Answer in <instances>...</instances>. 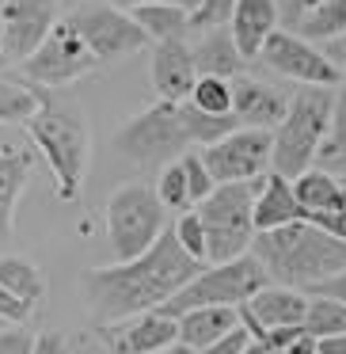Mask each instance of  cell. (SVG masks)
<instances>
[{
	"label": "cell",
	"mask_w": 346,
	"mask_h": 354,
	"mask_svg": "<svg viewBox=\"0 0 346 354\" xmlns=\"http://www.w3.org/2000/svg\"><path fill=\"white\" fill-rule=\"evenodd\" d=\"M343 187H346V179H343Z\"/></svg>",
	"instance_id": "c3c4849f"
},
{
	"label": "cell",
	"mask_w": 346,
	"mask_h": 354,
	"mask_svg": "<svg viewBox=\"0 0 346 354\" xmlns=\"http://www.w3.org/2000/svg\"><path fill=\"white\" fill-rule=\"evenodd\" d=\"M183 160V168H186V179H191V198H194V209L202 206V202L209 198V194L217 191V179L209 176V168H206V160H202V153H186V156H179Z\"/></svg>",
	"instance_id": "d6a6232c"
},
{
	"label": "cell",
	"mask_w": 346,
	"mask_h": 354,
	"mask_svg": "<svg viewBox=\"0 0 346 354\" xmlns=\"http://www.w3.org/2000/svg\"><path fill=\"white\" fill-rule=\"evenodd\" d=\"M0 286L12 290L16 297L31 301V305L46 297V274L23 255H0Z\"/></svg>",
	"instance_id": "484cf974"
},
{
	"label": "cell",
	"mask_w": 346,
	"mask_h": 354,
	"mask_svg": "<svg viewBox=\"0 0 346 354\" xmlns=\"http://www.w3.org/2000/svg\"><path fill=\"white\" fill-rule=\"evenodd\" d=\"M244 354H278V351H270L267 343H259V339H251V346H247Z\"/></svg>",
	"instance_id": "f6af8a7d"
},
{
	"label": "cell",
	"mask_w": 346,
	"mask_h": 354,
	"mask_svg": "<svg viewBox=\"0 0 346 354\" xmlns=\"http://www.w3.org/2000/svg\"><path fill=\"white\" fill-rule=\"evenodd\" d=\"M110 4H118L122 12H133V8H145V4H175V8H186L194 16L198 12V4L202 0H110Z\"/></svg>",
	"instance_id": "ab89813d"
},
{
	"label": "cell",
	"mask_w": 346,
	"mask_h": 354,
	"mask_svg": "<svg viewBox=\"0 0 346 354\" xmlns=\"http://www.w3.org/2000/svg\"><path fill=\"white\" fill-rule=\"evenodd\" d=\"M308 316V297L305 290H293V286H278L270 282L267 290H259L247 305H240V324L251 331V339H267V331L274 328H297Z\"/></svg>",
	"instance_id": "5bb4252c"
},
{
	"label": "cell",
	"mask_w": 346,
	"mask_h": 354,
	"mask_svg": "<svg viewBox=\"0 0 346 354\" xmlns=\"http://www.w3.org/2000/svg\"><path fill=\"white\" fill-rule=\"evenodd\" d=\"M244 62L262 54L267 39L278 31V0H236V12L229 19Z\"/></svg>",
	"instance_id": "d6986e66"
},
{
	"label": "cell",
	"mask_w": 346,
	"mask_h": 354,
	"mask_svg": "<svg viewBox=\"0 0 346 354\" xmlns=\"http://www.w3.org/2000/svg\"><path fill=\"white\" fill-rule=\"evenodd\" d=\"M31 313H35L31 301L16 297L12 290H4V286H0V320H8V324H27V320H31Z\"/></svg>",
	"instance_id": "d590c367"
},
{
	"label": "cell",
	"mask_w": 346,
	"mask_h": 354,
	"mask_svg": "<svg viewBox=\"0 0 346 354\" xmlns=\"http://www.w3.org/2000/svg\"><path fill=\"white\" fill-rule=\"evenodd\" d=\"M297 24H300V35H305L308 42L312 39H320V42L346 39V0H320V4L308 8Z\"/></svg>",
	"instance_id": "83f0119b"
},
{
	"label": "cell",
	"mask_w": 346,
	"mask_h": 354,
	"mask_svg": "<svg viewBox=\"0 0 346 354\" xmlns=\"http://www.w3.org/2000/svg\"><path fill=\"white\" fill-rule=\"evenodd\" d=\"M308 221H316L320 229H327L331 236L346 240V209H335V214H316V217H308Z\"/></svg>",
	"instance_id": "60d3db41"
},
{
	"label": "cell",
	"mask_w": 346,
	"mask_h": 354,
	"mask_svg": "<svg viewBox=\"0 0 346 354\" xmlns=\"http://www.w3.org/2000/svg\"><path fill=\"white\" fill-rule=\"evenodd\" d=\"M293 191H297V202L305 206L308 217L316 214H335V209H346V187L338 176L323 168H308L305 176L293 179Z\"/></svg>",
	"instance_id": "603a6c76"
},
{
	"label": "cell",
	"mask_w": 346,
	"mask_h": 354,
	"mask_svg": "<svg viewBox=\"0 0 346 354\" xmlns=\"http://www.w3.org/2000/svg\"><path fill=\"white\" fill-rule=\"evenodd\" d=\"M255 194H259V179L255 183H221L198 206L213 267L251 252L255 236H259L255 232Z\"/></svg>",
	"instance_id": "8992f818"
},
{
	"label": "cell",
	"mask_w": 346,
	"mask_h": 354,
	"mask_svg": "<svg viewBox=\"0 0 346 354\" xmlns=\"http://www.w3.org/2000/svg\"><path fill=\"white\" fill-rule=\"evenodd\" d=\"M251 255L267 267L270 282L293 286V290H312L346 270V240L331 236L316 221H293L259 232Z\"/></svg>",
	"instance_id": "7a4b0ae2"
},
{
	"label": "cell",
	"mask_w": 346,
	"mask_h": 354,
	"mask_svg": "<svg viewBox=\"0 0 346 354\" xmlns=\"http://www.w3.org/2000/svg\"><path fill=\"white\" fill-rule=\"evenodd\" d=\"M282 354H320V339H316V335H312V331H308V328H305V331H300V335H297V339H293V343H289V346H285V351H282Z\"/></svg>",
	"instance_id": "b9f144b4"
},
{
	"label": "cell",
	"mask_w": 346,
	"mask_h": 354,
	"mask_svg": "<svg viewBox=\"0 0 346 354\" xmlns=\"http://www.w3.org/2000/svg\"><path fill=\"white\" fill-rule=\"evenodd\" d=\"M31 149L27 145H8L0 141V236L12 232V221H16V206L27 191V179H31Z\"/></svg>",
	"instance_id": "ffe728a7"
},
{
	"label": "cell",
	"mask_w": 346,
	"mask_h": 354,
	"mask_svg": "<svg viewBox=\"0 0 346 354\" xmlns=\"http://www.w3.org/2000/svg\"><path fill=\"white\" fill-rule=\"evenodd\" d=\"M232 12H236V0H202L198 12L191 16L194 31H209V27H229Z\"/></svg>",
	"instance_id": "836d02e7"
},
{
	"label": "cell",
	"mask_w": 346,
	"mask_h": 354,
	"mask_svg": "<svg viewBox=\"0 0 346 354\" xmlns=\"http://www.w3.org/2000/svg\"><path fill=\"white\" fill-rule=\"evenodd\" d=\"M156 194H160V202L168 209H179V214H186V209H194V198H191V179H186V168L183 160L168 164V168L156 176Z\"/></svg>",
	"instance_id": "f546056e"
},
{
	"label": "cell",
	"mask_w": 346,
	"mask_h": 354,
	"mask_svg": "<svg viewBox=\"0 0 346 354\" xmlns=\"http://www.w3.org/2000/svg\"><path fill=\"white\" fill-rule=\"evenodd\" d=\"M316 168L331 171V176L346 179V69H343V84L335 92V115H331V133L323 141Z\"/></svg>",
	"instance_id": "d4e9b609"
},
{
	"label": "cell",
	"mask_w": 346,
	"mask_h": 354,
	"mask_svg": "<svg viewBox=\"0 0 346 354\" xmlns=\"http://www.w3.org/2000/svg\"><path fill=\"white\" fill-rule=\"evenodd\" d=\"M179 320V343L206 351L217 339H224L229 331L240 328V308L232 305H206V308H191V313L175 316Z\"/></svg>",
	"instance_id": "7402d4cb"
},
{
	"label": "cell",
	"mask_w": 346,
	"mask_h": 354,
	"mask_svg": "<svg viewBox=\"0 0 346 354\" xmlns=\"http://www.w3.org/2000/svg\"><path fill=\"white\" fill-rule=\"evenodd\" d=\"M130 16L145 27V35L153 39V46H156V42L186 39V35L194 31V27H191V12L175 8V4H145V8H133Z\"/></svg>",
	"instance_id": "cb8c5ba5"
},
{
	"label": "cell",
	"mask_w": 346,
	"mask_h": 354,
	"mask_svg": "<svg viewBox=\"0 0 346 354\" xmlns=\"http://www.w3.org/2000/svg\"><path fill=\"white\" fill-rule=\"evenodd\" d=\"M164 354H198V351H194V346H186V343H175V346H168Z\"/></svg>",
	"instance_id": "7dc6e473"
},
{
	"label": "cell",
	"mask_w": 346,
	"mask_h": 354,
	"mask_svg": "<svg viewBox=\"0 0 346 354\" xmlns=\"http://www.w3.org/2000/svg\"><path fill=\"white\" fill-rule=\"evenodd\" d=\"M327 57H331V62H346V39L327 42Z\"/></svg>",
	"instance_id": "ee69618b"
},
{
	"label": "cell",
	"mask_w": 346,
	"mask_h": 354,
	"mask_svg": "<svg viewBox=\"0 0 346 354\" xmlns=\"http://www.w3.org/2000/svg\"><path fill=\"white\" fill-rule=\"evenodd\" d=\"M262 62L267 69H274L278 77L285 80H297L300 84H312V88H338L343 84V69L338 62H331L327 50L312 46L305 35H293V31H274L262 46Z\"/></svg>",
	"instance_id": "7c38bea8"
},
{
	"label": "cell",
	"mask_w": 346,
	"mask_h": 354,
	"mask_svg": "<svg viewBox=\"0 0 346 354\" xmlns=\"http://www.w3.org/2000/svg\"><path fill=\"white\" fill-rule=\"evenodd\" d=\"M27 138L46 156L57 183V198L77 202L88 179V160H92V130H88L80 103L73 95H57V88H42V107L27 122Z\"/></svg>",
	"instance_id": "3957f363"
},
{
	"label": "cell",
	"mask_w": 346,
	"mask_h": 354,
	"mask_svg": "<svg viewBox=\"0 0 346 354\" xmlns=\"http://www.w3.org/2000/svg\"><path fill=\"white\" fill-rule=\"evenodd\" d=\"M42 107V88L31 80H0V126L31 122Z\"/></svg>",
	"instance_id": "4316f807"
},
{
	"label": "cell",
	"mask_w": 346,
	"mask_h": 354,
	"mask_svg": "<svg viewBox=\"0 0 346 354\" xmlns=\"http://www.w3.org/2000/svg\"><path fill=\"white\" fill-rule=\"evenodd\" d=\"M65 19L80 31V39L88 42V50L95 54L99 65H110V62H118V57H130V54H137V50L153 46L145 27H141L130 12L118 8V4H95V0H88V4L73 8Z\"/></svg>",
	"instance_id": "9c48e42d"
},
{
	"label": "cell",
	"mask_w": 346,
	"mask_h": 354,
	"mask_svg": "<svg viewBox=\"0 0 346 354\" xmlns=\"http://www.w3.org/2000/svg\"><path fill=\"white\" fill-rule=\"evenodd\" d=\"M103 335L115 346V354H164L168 346L179 343V320L156 308V313H141L133 320L110 324Z\"/></svg>",
	"instance_id": "2e32d148"
},
{
	"label": "cell",
	"mask_w": 346,
	"mask_h": 354,
	"mask_svg": "<svg viewBox=\"0 0 346 354\" xmlns=\"http://www.w3.org/2000/svg\"><path fill=\"white\" fill-rule=\"evenodd\" d=\"M153 92L164 103H183L191 100L194 84H198V65H194V50L186 39L175 42H156L153 46Z\"/></svg>",
	"instance_id": "9a60e30c"
},
{
	"label": "cell",
	"mask_w": 346,
	"mask_h": 354,
	"mask_svg": "<svg viewBox=\"0 0 346 354\" xmlns=\"http://www.w3.org/2000/svg\"><path fill=\"white\" fill-rule=\"evenodd\" d=\"M164 214L168 206L160 202L156 187L148 183H122L107 198V240L118 263H130L145 255L156 240L164 236Z\"/></svg>",
	"instance_id": "52a82bcc"
},
{
	"label": "cell",
	"mask_w": 346,
	"mask_h": 354,
	"mask_svg": "<svg viewBox=\"0 0 346 354\" xmlns=\"http://www.w3.org/2000/svg\"><path fill=\"white\" fill-rule=\"evenodd\" d=\"M194 149V138L183 122V107L179 103L156 100L141 115H133L122 130L115 133V153L133 160L145 171H164Z\"/></svg>",
	"instance_id": "5b68a950"
},
{
	"label": "cell",
	"mask_w": 346,
	"mask_h": 354,
	"mask_svg": "<svg viewBox=\"0 0 346 354\" xmlns=\"http://www.w3.org/2000/svg\"><path fill=\"white\" fill-rule=\"evenodd\" d=\"M209 176L221 183H255L274 168V130H251L240 126L229 138L202 149Z\"/></svg>",
	"instance_id": "8fae6325"
},
{
	"label": "cell",
	"mask_w": 346,
	"mask_h": 354,
	"mask_svg": "<svg viewBox=\"0 0 346 354\" xmlns=\"http://www.w3.org/2000/svg\"><path fill=\"white\" fill-rule=\"evenodd\" d=\"M35 343H39V335L19 324L0 331V354H35Z\"/></svg>",
	"instance_id": "e575fe53"
},
{
	"label": "cell",
	"mask_w": 346,
	"mask_h": 354,
	"mask_svg": "<svg viewBox=\"0 0 346 354\" xmlns=\"http://www.w3.org/2000/svg\"><path fill=\"white\" fill-rule=\"evenodd\" d=\"M179 236V244H183V252L191 255V259L206 263L209 259V240H206V225H202L198 209H186V214H179V221L171 225Z\"/></svg>",
	"instance_id": "1f68e13d"
},
{
	"label": "cell",
	"mask_w": 346,
	"mask_h": 354,
	"mask_svg": "<svg viewBox=\"0 0 346 354\" xmlns=\"http://www.w3.org/2000/svg\"><path fill=\"white\" fill-rule=\"evenodd\" d=\"M316 4H320V0H293V8H297V16H305L308 8H316Z\"/></svg>",
	"instance_id": "bcb514c9"
},
{
	"label": "cell",
	"mask_w": 346,
	"mask_h": 354,
	"mask_svg": "<svg viewBox=\"0 0 346 354\" xmlns=\"http://www.w3.org/2000/svg\"><path fill=\"white\" fill-rule=\"evenodd\" d=\"M191 50H194L198 77H221V80L244 77V54H240L236 39H232V27H209V31H202V39Z\"/></svg>",
	"instance_id": "44dd1931"
},
{
	"label": "cell",
	"mask_w": 346,
	"mask_h": 354,
	"mask_svg": "<svg viewBox=\"0 0 346 354\" xmlns=\"http://www.w3.org/2000/svg\"><path fill=\"white\" fill-rule=\"evenodd\" d=\"M331 115H335V88L300 84L289 95L282 126L274 130V168L270 171H282L285 179L305 176L331 133Z\"/></svg>",
	"instance_id": "277c9868"
},
{
	"label": "cell",
	"mask_w": 346,
	"mask_h": 354,
	"mask_svg": "<svg viewBox=\"0 0 346 354\" xmlns=\"http://www.w3.org/2000/svg\"><path fill=\"white\" fill-rule=\"evenodd\" d=\"M305 328L312 331L316 339L346 335V305H343V301H335V297H308Z\"/></svg>",
	"instance_id": "f1b7e54d"
},
{
	"label": "cell",
	"mask_w": 346,
	"mask_h": 354,
	"mask_svg": "<svg viewBox=\"0 0 346 354\" xmlns=\"http://www.w3.org/2000/svg\"><path fill=\"white\" fill-rule=\"evenodd\" d=\"M320 354H346V335H327V339H320Z\"/></svg>",
	"instance_id": "7bdbcfd3"
},
{
	"label": "cell",
	"mask_w": 346,
	"mask_h": 354,
	"mask_svg": "<svg viewBox=\"0 0 346 354\" xmlns=\"http://www.w3.org/2000/svg\"><path fill=\"white\" fill-rule=\"evenodd\" d=\"M35 354H73L69 335H65V331H57V328L39 331V343H35Z\"/></svg>",
	"instance_id": "74e56055"
},
{
	"label": "cell",
	"mask_w": 346,
	"mask_h": 354,
	"mask_svg": "<svg viewBox=\"0 0 346 354\" xmlns=\"http://www.w3.org/2000/svg\"><path fill=\"white\" fill-rule=\"evenodd\" d=\"M247 346H251V331L240 324L236 331H229L224 339H217L213 346H206V351H198V354H244Z\"/></svg>",
	"instance_id": "8d00e7d4"
},
{
	"label": "cell",
	"mask_w": 346,
	"mask_h": 354,
	"mask_svg": "<svg viewBox=\"0 0 346 354\" xmlns=\"http://www.w3.org/2000/svg\"><path fill=\"white\" fill-rule=\"evenodd\" d=\"M289 111V95H282L274 84L255 77H236L232 80V115L240 118V126L251 130H278Z\"/></svg>",
	"instance_id": "e0dca14e"
},
{
	"label": "cell",
	"mask_w": 346,
	"mask_h": 354,
	"mask_svg": "<svg viewBox=\"0 0 346 354\" xmlns=\"http://www.w3.org/2000/svg\"><path fill=\"white\" fill-rule=\"evenodd\" d=\"M293 221H308L305 206L293 191V179H285L282 171H267L259 179V194H255V232H270Z\"/></svg>",
	"instance_id": "ac0fdd59"
},
{
	"label": "cell",
	"mask_w": 346,
	"mask_h": 354,
	"mask_svg": "<svg viewBox=\"0 0 346 354\" xmlns=\"http://www.w3.org/2000/svg\"><path fill=\"white\" fill-rule=\"evenodd\" d=\"M305 293H312V297H335L346 305V270H338L335 278H327V282L312 286V290H305Z\"/></svg>",
	"instance_id": "f35d334b"
},
{
	"label": "cell",
	"mask_w": 346,
	"mask_h": 354,
	"mask_svg": "<svg viewBox=\"0 0 346 354\" xmlns=\"http://www.w3.org/2000/svg\"><path fill=\"white\" fill-rule=\"evenodd\" d=\"M202 274V263L191 259L179 244L175 229H164V236L145 255L110 267H84L80 270V297L95 324L133 320L141 313L164 308L186 282Z\"/></svg>",
	"instance_id": "6da1fadb"
},
{
	"label": "cell",
	"mask_w": 346,
	"mask_h": 354,
	"mask_svg": "<svg viewBox=\"0 0 346 354\" xmlns=\"http://www.w3.org/2000/svg\"><path fill=\"white\" fill-rule=\"evenodd\" d=\"M191 103L206 115H232V80L221 77H198L191 92Z\"/></svg>",
	"instance_id": "4dcf8cb0"
},
{
	"label": "cell",
	"mask_w": 346,
	"mask_h": 354,
	"mask_svg": "<svg viewBox=\"0 0 346 354\" xmlns=\"http://www.w3.org/2000/svg\"><path fill=\"white\" fill-rule=\"evenodd\" d=\"M267 286H270L267 267L247 252V255H240V259H232V263H217V267L202 270V274L194 278V282H186L160 313L183 316V313H191V308H206V305L240 308V305H247L259 290H267Z\"/></svg>",
	"instance_id": "ba28073f"
},
{
	"label": "cell",
	"mask_w": 346,
	"mask_h": 354,
	"mask_svg": "<svg viewBox=\"0 0 346 354\" xmlns=\"http://www.w3.org/2000/svg\"><path fill=\"white\" fill-rule=\"evenodd\" d=\"M57 27V0H0V57L23 65Z\"/></svg>",
	"instance_id": "4fadbf2b"
},
{
	"label": "cell",
	"mask_w": 346,
	"mask_h": 354,
	"mask_svg": "<svg viewBox=\"0 0 346 354\" xmlns=\"http://www.w3.org/2000/svg\"><path fill=\"white\" fill-rule=\"evenodd\" d=\"M95 69H99V62H95V54L88 50V42L80 39V31L69 19H57L50 39L19 65L23 80L42 84V88H69L73 80L88 77Z\"/></svg>",
	"instance_id": "30bf717a"
}]
</instances>
